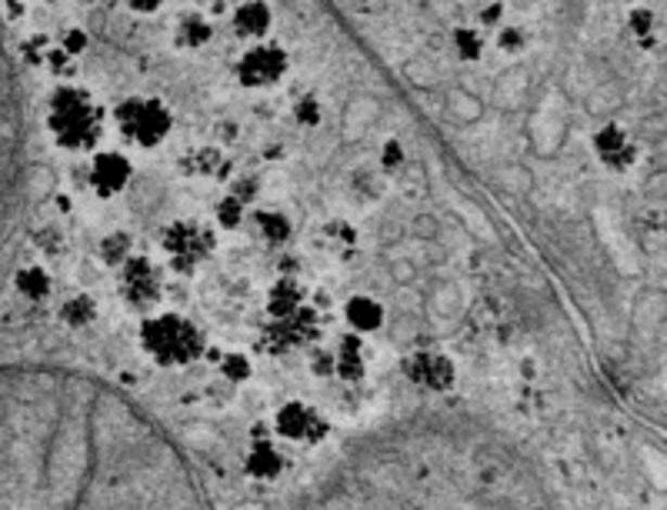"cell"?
Wrapping results in <instances>:
<instances>
[{
	"instance_id": "1",
	"label": "cell",
	"mask_w": 667,
	"mask_h": 510,
	"mask_svg": "<svg viewBox=\"0 0 667 510\" xmlns=\"http://www.w3.org/2000/svg\"><path fill=\"white\" fill-rule=\"evenodd\" d=\"M43 127H48V137L57 151L87 157L104 144L111 120L107 107L91 87L80 80H61L43 101Z\"/></svg>"
},
{
	"instance_id": "2",
	"label": "cell",
	"mask_w": 667,
	"mask_h": 510,
	"mask_svg": "<svg viewBox=\"0 0 667 510\" xmlns=\"http://www.w3.org/2000/svg\"><path fill=\"white\" fill-rule=\"evenodd\" d=\"M124 151H157L174 133V107L157 94H127L107 114Z\"/></svg>"
},
{
	"instance_id": "3",
	"label": "cell",
	"mask_w": 667,
	"mask_h": 510,
	"mask_svg": "<svg viewBox=\"0 0 667 510\" xmlns=\"http://www.w3.org/2000/svg\"><path fill=\"white\" fill-rule=\"evenodd\" d=\"M141 347L164 367H181L204 354V334L194 320L181 314H151L141 320Z\"/></svg>"
},
{
	"instance_id": "4",
	"label": "cell",
	"mask_w": 667,
	"mask_h": 510,
	"mask_svg": "<svg viewBox=\"0 0 667 510\" xmlns=\"http://www.w3.org/2000/svg\"><path fill=\"white\" fill-rule=\"evenodd\" d=\"M161 254L174 273H194L217 251V227L204 217H174L161 227Z\"/></svg>"
},
{
	"instance_id": "5",
	"label": "cell",
	"mask_w": 667,
	"mask_h": 510,
	"mask_svg": "<svg viewBox=\"0 0 667 510\" xmlns=\"http://www.w3.org/2000/svg\"><path fill=\"white\" fill-rule=\"evenodd\" d=\"M287 74H291V54L274 37L244 43V51L234 61V80L241 90H251V94L278 90L287 80Z\"/></svg>"
},
{
	"instance_id": "6",
	"label": "cell",
	"mask_w": 667,
	"mask_h": 510,
	"mask_svg": "<svg viewBox=\"0 0 667 510\" xmlns=\"http://www.w3.org/2000/svg\"><path fill=\"white\" fill-rule=\"evenodd\" d=\"M133 177H138V167H133V157L124 148H98L94 154H87V167H84V183L98 201H117L130 191Z\"/></svg>"
},
{
	"instance_id": "7",
	"label": "cell",
	"mask_w": 667,
	"mask_h": 510,
	"mask_svg": "<svg viewBox=\"0 0 667 510\" xmlns=\"http://www.w3.org/2000/svg\"><path fill=\"white\" fill-rule=\"evenodd\" d=\"M591 154L598 161L601 170L620 177V174H631L641 161V144L634 130H628L625 124L617 120H604L594 133H591Z\"/></svg>"
},
{
	"instance_id": "8",
	"label": "cell",
	"mask_w": 667,
	"mask_h": 510,
	"mask_svg": "<svg viewBox=\"0 0 667 510\" xmlns=\"http://www.w3.org/2000/svg\"><path fill=\"white\" fill-rule=\"evenodd\" d=\"M117 281H120V297L127 307L151 310L164 294V267L144 254H130L117 267Z\"/></svg>"
},
{
	"instance_id": "9",
	"label": "cell",
	"mask_w": 667,
	"mask_h": 510,
	"mask_svg": "<svg viewBox=\"0 0 667 510\" xmlns=\"http://www.w3.org/2000/svg\"><path fill=\"white\" fill-rule=\"evenodd\" d=\"M321 334V320H318V310H310L307 304L284 314V317H271L267 323V334H264V344L271 350H291V347H304Z\"/></svg>"
},
{
	"instance_id": "10",
	"label": "cell",
	"mask_w": 667,
	"mask_h": 510,
	"mask_svg": "<svg viewBox=\"0 0 667 510\" xmlns=\"http://www.w3.org/2000/svg\"><path fill=\"white\" fill-rule=\"evenodd\" d=\"M214 34H217L214 17L197 11V8H191V11H181V14L174 17V24H170V48L177 54H201V51H207L210 43H214Z\"/></svg>"
},
{
	"instance_id": "11",
	"label": "cell",
	"mask_w": 667,
	"mask_h": 510,
	"mask_svg": "<svg viewBox=\"0 0 667 510\" xmlns=\"http://www.w3.org/2000/svg\"><path fill=\"white\" fill-rule=\"evenodd\" d=\"M231 34L244 43H257L267 40L274 30V8L271 0H234L231 8Z\"/></svg>"
},
{
	"instance_id": "12",
	"label": "cell",
	"mask_w": 667,
	"mask_h": 510,
	"mask_svg": "<svg viewBox=\"0 0 667 510\" xmlns=\"http://www.w3.org/2000/svg\"><path fill=\"white\" fill-rule=\"evenodd\" d=\"M408 374L414 384L427 387V391H448L458 378L454 370V360L440 350H418L411 360H408Z\"/></svg>"
},
{
	"instance_id": "13",
	"label": "cell",
	"mask_w": 667,
	"mask_h": 510,
	"mask_svg": "<svg viewBox=\"0 0 667 510\" xmlns=\"http://www.w3.org/2000/svg\"><path fill=\"white\" fill-rule=\"evenodd\" d=\"M247 224L254 230V238L264 244V247H287L291 238H294V220L287 211L281 207H264V204H254L251 214H247Z\"/></svg>"
},
{
	"instance_id": "14",
	"label": "cell",
	"mask_w": 667,
	"mask_h": 510,
	"mask_svg": "<svg viewBox=\"0 0 667 510\" xmlns=\"http://www.w3.org/2000/svg\"><path fill=\"white\" fill-rule=\"evenodd\" d=\"M181 174L191 177V180H204V183H214V180H228L231 174V161L228 154L220 151L217 144H194L184 157H181Z\"/></svg>"
},
{
	"instance_id": "15",
	"label": "cell",
	"mask_w": 667,
	"mask_h": 510,
	"mask_svg": "<svg viewBox=\"0 0 667 510\" xmlns=\"http://www.w3.org/2000/svg\"><path fill=\"white\" fill-rule=\"evenodd\" d=\"M278 431L291 441H321L328 434V424L321 421V417L310 410L307 404L300 400H291L278 410Z\"/></svg>"
},
{
	"instance_id": "16",
	"label": "cell",
	"mask_w": 667,
	"mask_h": 510,
	"mask_svg": "<svg viewBox=\"0 0 667 510\" xmlns=\"http://www.w3.org/2000/svg\"><path fill=\"white\" fill-rule=\"evenodd\" d=\"M315 241L331 257H350L354 251H358V244H361V230H358V224L347 220V217H328L318 227Z\"/></svg>"
},
{
	"instance_id": "17",
	"label": "cell",
	"mask_w": 667,
	"mask_h": 510,
	"mask_svg": "<svg viewBox=\"0 0 667 510\" xmlns=\"http://www.w3.org/2000/svg\"><path fill=\"white\" fill-rule=\"evenodd\" d=\"M384 304L371 294H354L344 301V320L354 334H374L384 328Z\"/></svg>"
},
{
	"instance_id": "18",
	"label": "cell",
	"mask_w": 667,
	"mask_h": 510,
	"mask_svg": "<svg viewBox=\"0 0 667 510\" xmlns=\"http://www.w3.org/2000/svg\"><path fill=\"white\" fill-rule=\"evenodd\" d=\"M364 370H368V354H364L361 334L341 337V344L334 350V374L344 378V381H361Z\"/></svg>"
},
{
	"instance_id": "19",
	"label": "cell",
	"mask_w": 667,
	"mask_h": 510,
	"mask_svg": "<svg viewBox=\"0 0 667 510\" xmlns=\"http://www.w3.org/2000/svg\"><path fill=\"white\" fill-rule=\"evenodd\" d=\"M247 214L251 207L231 191H220L210 204V224L217 227V234H234V230H241L247 224Z\"/></svg>"
},
{
	"instance_id": "20",
	"label": "cell",
	"mask_w": 667,
	"mask_h": 510,
	"mask_svg": "<svg viewBox=\"0 0 667 510\" xmlns=\"http://www.w3.org/2000/svg\"><path fill=\"white\" fill-rule=\"evenodd\" d=\"M487 48H491V34L480 30L474 21H471V24H458V27L451 30V51H454L458 61H464V64H477V61L487 54Z\"/></svg>"
},
{
	"instance_id": "21",
	"label": "cell",
	"mask_w": 667,
	"mask_h": 510,
	"mask_svg": "<svg viewBox=\"0 0 667 510\" xmlns=\"http://www.w3.org/2000/svg\"><path fill=\"white\" fill-rule=\"evenodd\" d=\"M530 30H527V24H521V21H511V17H504L495 30H491V48L498 51V54H504V58H524L527 51H530Z\"/></svg>"
},
{
	"instance_id": "22",
	"label": "cell",
	"mask_w": 667,
	"mask_h": 510,
	"mask_svg": "<svg viewBox=\"0 0 667 510\" xmlns=\"http://www.w3.org/2000/svg\"><path fill=\"white\" fill-rule=\"evenodd\" d=\"M628 34L634 37L638 48L644 51H654L657 40H660V21H657V11L647 8V4H634L628 11Z\"/></svg>"
},
{
	"instance_id": "23",
	"label": "cell",
	"mask_w": 667,
	"mask_h": 510,
	"mask_svg": "<svg viewBox=\"0 0 667 510\" xmlns=\"http://www.w3.org/2000/svg\"><path fill=\"white\" fill-rule=\"evenodd\" d=\"M304 304H307V294L294 277H281V281H274V288L267 291V314L271 317H284Z\"/></svg>"
},
{
	"instance_id": "24",
	"label": "cell",
	"mask_w": 667,
	"mask_h": 510,
	"mask_svg": "<svg viewBox=\"0 0 667 510\" xmlns=\"http://www.w3.org/2000/svg\"><path fill=\"white\" fill-rule=\"evenodd\" d=\"M61 320L67 323L70 331L91 328V323L98 320V297H94V294H87V291L70 294V297L61 304Z\"/></svg>"
},
{
	"instance_id": "25",
	"label": "cell",
	"mask_w": 667,
	"mask_h": 510,
	"mask_svg": "<svg viewBox=\"0 0 667 510\" xmlns=\"http://www.w3.org/2000/svg\"><path fill=\"white\" fill-rule=\"evenodd\" d=\"M281 468H284L281 454L271 444H264V441H257L254 450L247 454V474L257 477V481H274L281 474Z\"/></svg>"
},
{
	"instance_id": "26",
	"label": "cell",
	"mask_w": 667,
	"mask_h": 510,
	"mask_svg": "<svg viewBox=\"0 0 667 510\" xmlns=\"http://www.w3.org/2000/svg\"><path fill=\"white\" fill-rule=\"evenodd\" d=\"M17 291H21L27 301H43V297H51V291H54V277H51L48 267H40V264L21 267V273H17Z\"/></svg>"
},
{
	"instance_id": "27",
	"label": "cell",
	"mask_w": 667,
	"mask_h": 510,
	"mask_svg": "<svg viewBox=\"0 0 667 510\" xmlns=\"http://www.w3.org/2000/svg\"><path fill=\"white\" fill-rule=\"evenodd\" d=\"M384 183H387V177L374 167V161L350 174V191L364 194V204H377L384 197Z\"/></svg>"
},
{
	"instance_id": "28",
	"label": "cell",
	"mask_w": 667,
	"mask_h": 510,
	"mask_svg": "<svg viewBox=\"0 0 667 510\" xmlns=\"http://www.w3.org/2000/svg\"><path fill=\"white\" fill-rule=\"evenodd\" d=\"M130 254H133V238L127 234V230H111V234H104L98 241V257H101L104 267L117 270Z\"/></svg>"
},
{
	"instance_id": "29",
	"label": "cell",
	"mask_w": 667,
	"mask_h": 510,
	"mask_svg": "<svg viewBox=\"0 0 667 510\" xmlns=\"http://www.w3.org/2000/svg\"><path fill=\"white\" fill-rule=\"evenodd\" d=\"M405 164H408V151H405V144H400V137H387V141H381L377 157H374V167H377L384 177L400 174V170H405Z\"/></svg>"
},
{
	"instance_id": "30",
	"label": "cell",
	"mask_w": 667,
	"mask_h": 510,
	"mask_svg": "<svg viewBox=\"0 0 667 510\" xmlns=\"http://www.w3.org/2000/svg\"><path fill=\"white\" fill-rule=\"evenodd\" d=\"M294 124L300 130H318L324 124V101L318 94H300L294 101Z\"/></svg>"
},
{
	"instance_id": "31",
	"label": "cell",
	"mask_w": 667,
	"mask_h": 510,
	"mask_svg": "<svg viewBox=\"0 0 667 510\" xmlns=\"http://www.w3.org/2000/svg\"><path fill=\"white\" fill-rule=\"evenodd\" d=\"M54 43H57V48H61L67 58L80 61V58L87 54V48H91V34H87L84 27H77V24H70V27L61 30V37H57Z\"/></svg>"
},
{
	"instance_id": "32",
	"label": "cell",
	"mask_w": 667,
	"mask_h": 510,
	"mask_svg": "<svg viewBox=\"0 0 667 510\" xmlns=\"http://www.w3.org/2000/svg\"><path fill=\"white\" fill-rule=\"evenodd\" d=\"M217 364H220V374H225L228 381H234V384H241V381L251 378V360H247L244 354H238V350L217 354Z\"/></svg>"
},
{
	"instance_id": "33",
	"label": "cell",
	"mask_w": 667,
	"mask_h": 510,
	"mask_svg": "<svg viewBox=\"0 0 667 510\" xmlns=\"http://www.w3.org/2000/svg\"><path fill=\"white\" fill-rule=\"evenodd\" d=\"M225 191H231V194L241 197L247 207H254V204L260 201V180L251 177V174H241V177H231V180H228V188H225Z\"/></svg>"
},
{
	"instance_id": "34",
	"label": "cell",
	"mask_w": 667,
	"mask_h": 510,
	"mask_svg": "<svg viewBox=\"0 0 667 510\" xmlns=\"http://www.w3.org/2000/svg\"><path fill=\"white\" fill-rule=\"evenodd\" d=\"M504 17H508V8L501 4V0H495V4H487V8H484V11L477 14V21H474V24H477L480 30H487V34H491V30H495V27H498V24H501Z\"/></svg>"
},
{
	"instance_id": "35",
	"label": "cell",
	"mask_w": 667,
	"mask_h": 510,
	"mask_svg": "<svg viewBox=\"0 0 667 510\" xmlns=\"http://www.w3.org/2000/svg\"><path fill=\"white\" fill-rule=\"evenodd\" d=\"M48 51H51V37L37 34L30 43H24V61H27V64H43V58H48Z\"/></svg>"
},
{
	"instance_id": "36",
	"label": "cell",
	"mask_w": 667,
	"mask_h": 510,
	"mask_svg": "<svg viewBox=\"0 0 667 510\" xmlns=\"http://www.w3.org/2000/svg\"><path fill=\"white\" fill-rule=\"evenodd\" d=\"M124 8H127L133 17H154V14H161L164 0H124Z\"/></svg>"
},
{
	"instance_id": "37",
	"label": "cell",
	"mask_w": 667,
	"mask_h": 510,
	"mask_svg": "<svg viewBox=\"0 0 667 510\" xmlns=\"http://www.w3.org/2000/svg\"><path fill=\"white\" fill-rule=\"evenodd\" d=\"M310 367H315V374H318V378L334 374V354H315V360H310Z\"/></svg>"
}]
</instances>
